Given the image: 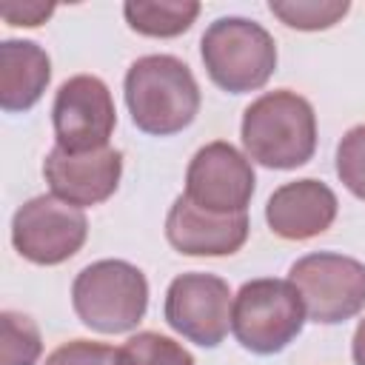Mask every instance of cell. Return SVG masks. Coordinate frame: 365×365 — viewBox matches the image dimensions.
Listing matches in <instances>:
<instances>
[{
  "instance_id": "cell-11",
  "label": "cell",
  "mask_w": 365,
  "mask_h": 365,
  "mask_svg": "<svg viewBox=\"0 0 365 365\" xmlns=\"http://www.w3.org/2000/svg\"><path fill=\"white\" fill-rule=\"evenodd\" d=\"M43 174L57 200L88 208L106 202L117 191L123 177V151L108 145L88 154H68L54 145L43 163Z\"/></svg>"
},
{
  "instance_id": "cell-13",
  "label": "cell",
  "mask_w": 365,
  "mask_h": 365,
  "mask_svg": "<svg viewBox=\"0 0 365 365\" xmlns=\"http://www.w3.org/2000/svg\"><path fill=\"white\" fill-rule=\"evenodd\" d=\"M336 194L314 177L279 185L265 205L268 228L282 240H311L336 220Z\"/></svg>"
},
{
  "instance_id": "cell-2",
  "label": "cell",
  "mask_w": 365,
  "mask_h": 365,
  "mask_svg": "<svg viewBox=\"0 0 365 365\" xmlns=\"http://www.w3.org/2000/svg\"><path fill=\"white\" fill-rule=\"evenodd\" d=\"M242 145L265 168L288 171L305 165L317 151L314 106L291 88L257 97L242 114Z\"/></svg>"
},
{
  "instance_id": "cell-8",
  "label": "cell",
  "mask_w": 365,
  "mask_h": 365,
  "mask_svg": "<svg viewBox=\"0 0 365 365\" xmlns=\"http://www.w3.org/2000/svg\"><path fill=\"white\" fill-rule=\"evenodd\" d=\"M54 140L68 154H88L108 148L117 125V111L108 86L100 77L77 74L66 80L51 106Z\"/></svg>"
},
{
  "instance_id": "cell-4",
  "label": "cell",
  "mask_w": 365,
  "mask_h": 365,
  "mask_svg": "<svg viewBox=\"0 0 365 365\" xmlns=\"http://www.w3.org/2000/svg\"><path fill=\"white\" fill-rule=\"evenodd\" d=\"M200 54L208 77L231 94L262 88L277 68L274 37L245 17L214 20L200 40Z\"/></svg>"
},
{
  "instance_id": "cell-17",
  "label": "cell",
  "mask_w": 365,
  "mask_h": 365,
  "mask_svg": "<svg viewBox=\"0 0 365 365\" xmlns=\"http://www.w3.org/2000/svg\"><path fill=\"white\" fill-rule=\"evenodd\" d=\"M268 9L288 29L319 31L339 23L348 14L351 3L348 0H271Z\"/></svg>"
},
{
  "instance_id": "cell-18",
  "label": "cell",
  "mask_w": 365,
  "mask_h": 365,
  "mask_svg": "<svg viewBox=\"0 0 365 365\" xmlns=\"http://www.w3.org/2000/svg\"><path fill=\"white\" fill-rule=\"evenodd\" d=\"M117 365H194V356L171 336L143 331L117 348Z\"/></svg>"
},
{
  "instance_id": "cell-5",
  "label": "cell",
  "mask_w": 365,
  "mask_h": 365,
  "mask_svg": "<svg viewBox=\"0 0 365 365\" xmlns=\"http://www.w3.org/2000/svg\"><path fill=\"white\" fill-rule=\"evenodd\" d=\"M305 308L288 279H251L231 305V331L251 354H279L302 331Z\"/></svg>"
},
{
  "instance_id": "cell-21",
  "label": "cell",
  "mask_w": 365,
  "mask_h": 365,
  "mask_svg": "<svg viewBox=\"0 0 365 365\" xmlns=\"http://www.w3.org/2000/svg\"><path fill=\"white\" fill-rule=\"evenodd\" d=\"M0 14H3V20L9 26H29V29H34V26L46 23L54 14V6L51 3H40V0H23V3L11 0V3L0 6Z\"/></svg>"
},
{
  "instance_id": "cell-22",
  "label": "cell",
  "mask_w": 365,
  "mask_h": 365,
  "mask_svg": "<svg viewBox=\"0 0 365 365\" xmlns=\"http://www.w3.org/2000/svg\"><path fill=\"white\" fill-rule=\"evenodd\" d=\"M351 354H354V362H356V365H365V319H362V322L356 325V331H354Z\"/></svg>"
},
{
  "instance_id": "cell-19",
  "label": "cell",
  "mask_w": 365,
  "mask_h": 365,
  "mask_svg": "<svg viewBox=\"0 0 365 365\" xmlns=\"http://www.w3.org/2000/svg\"><path fill=\"white\" fill-rule=\"evenodd\" d=\"M336 174L342 185L365 200V125H354L336 145Z\"/></svg>"
},
{
  "instance_id": "cell-7",
  "label": "cell",
  "mask_w": 365,
  "mask_h": 365,
  "mask_svg": "<svg viewBox=\"0 0 365 365\" xmlns=\"http://www.w3.org/2000/svg\"><path fill=\"white\" fill-rule=\"evenodd\" d=\"M88 237V220L83 208L40 194L23 202L11 220V245L34 265H60L71 259Z\"/></svg>"
},
{
  "instance_id": "cell-20",
  "label": "cell",
  "mask_w": 365,
  "mask_h": 365,
  "mask_svg": "<svg viewBox=\"0 0 365 365\" xmlns=\"http://www.w3.org/2000/svg\"><path fill=\"white\" fill-rule=\"evenodd\" d=\"M46 365H117V351L91 339H71L46 356Z\"/></svg>"
},
{
  "instance_id": "cell-1",
  "label": "cell",
  "mask_w": 365,
  "mask_h": 365,
  "mask_svg": "<svg viewBox=\"0 0 365 365\" xmlns=\"http://www.w3.org/2000/svg\"><path fill=\"white\" fill-rule=\"evenodd\" d=\"M125 106L140 131L168 137L188 128L200 111L191 68L171 54H148L125 71Z\"/></svg>"
},
{
  "instance_id": "cell-12",
  "label": "cell",
  "mask_w": 365,
  "mask_h": 365,
  "mask_svg": "<svg viewBox=\"0 0 365 365\" xmlns=\"http://www.w3.org/2000/svg\"><path fill=\"white\" fill-rule=\"evenodd\" d=\"M165 237L188 257H228L248 240V214H211L177 197L165 217Z\"/></svg>"
},
{
  "instance_id": "cell-3",
  "label": "cell",
  "mask_w": 365,
  "mask_h": 365,
  "mask_svg": "<svg viewBox=\"0 0 365 365\" xmlns=\"http://www.w3.org/2000/svg\"><path fill=\"white\" fill-rule=\"evenodd\" d=\"M71 305L83 325L100 334H125L140 325L148 308L145 274L125 259L86 265L71 285Z\"/></svg>"
},
{
  "instance_id": "cell-15",
  "label": "cell",
  "mask_w": 365,
  "mask_h": 365,
  "mask_svg": "<svg viewBox=\"0 0 365 365\" xmlns=\"http://www.w3.org/2000/svg\"><path fill=\"white\" fill-rule=\"evenodd\" d=\"M128 26L145 37H177L191 29L200 14V3L194 0H128L123 6Z\"/></svg>"
},
{
  "instance_id": "cell-6",
  "label": "cell",
  "mask_w": 365,
  "mask_h": 365,
  "mask_svg": "<svg viewBox=\"0 0 365 365\" xmlns=\"http://www.w3.org/2000/svg\"><path fill=\"white\" fill-rule=\"evenodd\" d=\"M305 317L311 322L336 325L365 308V265L354 257L317 251L297 259L288 271Z\"/></svg>"
},
{
  "instance_id": "cell-14",
  "label": "cell",
  "mask_w": 365,
  "mask_h": 365,
  "mask_svg": "<svg viewBox=\"0 0 365 365\" xmlns=\"http://www.w3.org/2000/svg\"><path fill=\"white\" fill-rule=\"evenodd\" d=\"M51 80V60L31 40L0 43V106L3 111L31 108Z\"/></svg>"
},
{
  "instance_id": "cell-10",
  "label": "cell",
  "mask_w": 365,
  "mask_h": 365,
  "mask_svg": "<svg viewBox=\"0 0 365 365\" xmlns=\"http://www.w3.org/2000/svg\"><path fill=\"white\" fill-rule=\"evenodd\" d=\"M254 168L231 143L202 145L185 171V200L211 214H242L254 197Z\"/></svg>"
},
{
  "instance_id": "cell-16",
  "label": "cell",
  "mask_w": 365,
  "mask_h": 365,
  "mask_svg": "<svg viewBox=\"0 0 365 365\" xmlns=\"http://www.w3.org/2000/svg\"><path fill=\"white\" fill-rule=\"evenodd\" d=\"M43 339L31 317L17 311L0 314V365H37Z\"/></svg>"
},
{
  "instance_id": "cell-9",
  "label": "cell",
  "mask_w": 365,
  "mask_h": 365,
  "mask_svg": "<svg viewBox=\"0 0 365 365\" xmlns=\"http://www.w3.org/2000/svg\"><path fill=\"white\" fill-rule=\"evenodd\" d=\"M231 288L214 274H180L165 291V322L194 345L217 348L231 328Z\"/></svg>"
}]
</instances>
